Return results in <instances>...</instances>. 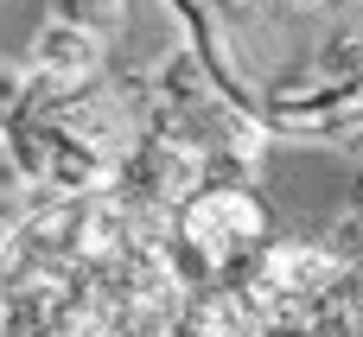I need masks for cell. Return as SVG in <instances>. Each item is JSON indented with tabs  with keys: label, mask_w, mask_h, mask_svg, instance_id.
Returning <instances> with one entry per match:
<instances>
[{
	"label": "cell",
	"mask_w": 363,
	"mask_h": 337,
	"mask_svg": "<svg viewBox=\"0 0 363 337\" xmlns=\"http://www.w3.org/2000/svg\"><path fill=\"white\" fill-rule=\"evenodd\" d=\"M26 96H32V70H19V64H0V134L13 127V115L26 108Z\"/></svg>",
	"instance_id": "6"
},
{
	"label": "cell",
	"mask_w": 363,
	"mask_h": 337,
	"mask_svg": "<svg viewBox=\"0 0 363 337\" xmlns=\"http://www.w3.org/2000/svg\"><path fill=\"white\" fill-rule=\"evenodd\" d=\"M26 70L32 83H83L96 70H108V38L70 19H45L26 45Z\"/></svg>",
	"instance_id": "4"
},
{
	"label": "cell",
	"mask_w": 363,
	"mask_h": 337,
	"mask_svg": "<svg viewBox=\"0 0 363 337\" xmlns=\"http://www.w3.org/2000/svg\"><path fill=\"white\" fill-rule=\"evenodd\" d=\"M274 236L281 229H274L255 178H211L166 217V249H172V268L191 287V299L242 287L262 268V255L274 249Z\"/></svg>",
	"instance_id": "3"
},
{
	"label": "cell",
	"mask_w": 363,
	"mask_h": 337,
	"mask_svg": "<svg viewBox=\"0 0 363 337\" xmlns=\"http://www.w3.org/2000/svg\"><path fill=\"white\" fill-rule=\"evenodd\" d=\"M45 19H70V25H89V32L115 38L128 25V0H45Z\"/></svg>",
	"instance_id": "5"
},
{
	"label": "cell",
	"mask_w": 363,
	"mask_h": 337,
	"mask_svg": "<svg viewBox=\"0 0 363 337\" xmlns=\"http://www.w3.org/2000/svg\"><path fill=\"white\" fill-rule=\"evenodd\" d=\"M153 121V83L140 70H96L83 83H32L6 127L26 185L45 191H115Z\"/></svg>",
	"instance_id": "2"
},
{
	"label": "cell",
	"mask_w": 363,
	"mask_h": 337,
	"mask_svg": "<svg viewBox=\"0 0 363 337\" xmlns=\"http://www.w3.org/2000/svg\"><path fill=\"white\" fill-rule=\"evenodd\" d=\"M166 223L121 191H51L0 223V331H185Z\"/></svg>",
	"instance_id": "1"
}]
</instances>
